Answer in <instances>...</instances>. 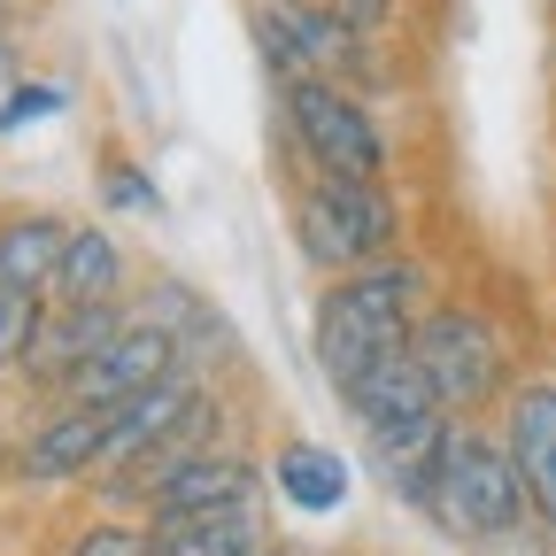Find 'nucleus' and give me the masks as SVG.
Instances as JSON below:
<instances>
[{"label": "nucleus", "instance_id": "obj_1", "mask_svg": "<svg viewBox=\"0 0 556 556\" xmlns=\"http://www.w3.org/2000/svg\"><path fill=\"white\" fill-rule=\"evenodd\" d=\"M426 294H433V270L409 263V255H387L371 270H348V278H332V287L317 294V309H309V356H317V371H325V387L340 402L356 394L387 356L409 348L417 317L433 309Z\"/></svg>", "mask_w": 556, "mask_h": 556}, {"label": "nucleus", "instance_id": "obj_2", "mask_svg": "<svg viewBox=\"0 0 556 556\" xmlns=\"http://www.w3.org/2000/svg\"><path fill=\"white\" fill-rule=\"evenodd\" d=\"M409 503L426 510L448 541H464V548H495V541H510V533L533 526L518 464H510L503 433H486L479 417H456V426H448V441L433 448L426 479L409 486Z\"/></svg>", "mask_w": 556, "mask_h": 556}, {"label": "nucleus", "instance_id": "obj_3", "mask_svg": "<svg viewBox=\"0 0 556 556\" xmlns=\"http://www.w3.org/2000/svg\"><path fill=\"white\" fill-rule=\"evenodd\" d=\"M409 356L417 371L433 379L448 417H479V409H503L510 379V332L486 317L479 302H433L409 332Z\"/></svg>", "mask_w": 556, "mask_h": 556}, {"label": "nucleus", "instance_id": "obj_4", "mask_svg": "<svg viewBox=\"0 0 556 556\" xmlns=\"http://www.w3.org/2000/svg\"><path fill=\"white\" fill-rule=\"evenodd\" d=\"M294 248L348 278V270H371L387 255H402V208L387 186H356V178H309L294 193Z\"/></svg>", "mask_w": 556, "mask_h": 556}, {"label": "nucleus", "instance_id": "obj_5", "mask_svg": "<svg viewBox=\"0 0 556 556\" xmlns=\"http://www.w3.org/2000/svg\"><path fill=\"white\" fill-rule=\"evenodd\" d=\"M287 124H294V139H302V155H309L317 178L387 186V131H379V116L356 101V86L294 78V86H287Z\"/></svg>", "mask_w": 556, "mask_h": 556}, {"label": "nucleus", "instance_id": "obj_6", "mask_svg": "<svg viewBox=\"0 0 556 556\" xmlns=\"http://www.w3.org/2000/svg\"><path fill=\"white\" fill-rule=\"evenodd\" d=\"M255 39H263V62L278 70V86L294 78L348 86L364 70V31L332 0H255Z\"/></svg>", "mask_w": 556, "mask_h": 556}, {"label": "nucleus", "instance_id": "obj_7", "mask_svg": "<svg viewBox=\"0 0 556 556\" xmlns=\"http://www.w3.org/2000/svg\"><path fill=\"white\" fill-rule=\"evenodd\" d=\"M503 448L533 503V526L556 533V371H533L503 394Z\"/></svg>", "mask_w": 556, "mask_h": 556}, {"label": "nucleus", "instance_id": "obj_8", "mask_svg": "<svg viewBox=\"0 0 556 556\" xmlns=\"http://www.w3.org/2000/svg\"><path fill=\"white\" fill-rule=\"evenodd\" d=\"M170 371H186V348L163 332V325H148V317H131L101 356L70 379L62 394L78 402V409H116V402H131V394H148L155 379H170Z\"/></svg>", "mask_w": 556, "mask_h": 556}, {"label": "nucleus", "instance_id": "obj_9", "mask_svg": "<svg viewBox=\"0 0 556 556\" xmlns=\"http://www.w3.org/2000/svg\"><path fill=\"white\" fill-rule=\"evenodd\" d=\"M263 495V464L240 456V448H201L186 456L178 471L155 479V495L139 503L148 518H186V510H232V503H255Z\"/></svg>", "mask_w": 556, "mask_h": 556}, {"label": "nucleus", "instance_id": "obj_10", "mask_svg": "<svg viewBox=\"0 0 556 556\" xmlns=\"http://www.w3.org/2000/svg\"><path fill=\"white\" fill-rule=\"evenodd\" d=\"M124 325H131L124 302H86V309H78V302H54V309L39 317V340H31V356H24V364H31L39 379L70 387V379H78V371L101 356V348L124 332Z\"/></svg>", "mask_w": 556, "mask_h": 556}, {"label": "nucleus", "instance_id": "obj_11", "mask_svg": "<svg viewBox=\"0 0 556 556\" xmlns=\"http://www.w3.org/2000/svg\"><path fill=\"white\" fill-rule=\"evenodd\" d=\"M62 248H70V217H54V208L0 217V294L47 302L54 294V270H62Z\"/></svg>", "mask_w": 556, "mask_h": 556}, {"label": "nucleus", "instance_id": "obj_12", "mask_svg": "<svg viewBox=\"0 0 556 556\" xmlns=\"http://www.w3.org/2000/svg\"><path fill=\"white\" fill-rule=\"evenodd\" d=\"M263 479L278 486V503H287L294 518H332V510L348 503V486H356L348 456L325 448V441H287V448L263 464Z\"/></svg>", "mask_w": 556, "mask_h": 556}, {"label": "nucleus", "instance_id": "obj_13", "mask_svg": "<svg viewBox=\"0 0 556 556\" xmlns=\"http://www.w3.org/2000/svg\"><path fill=\"white\" fill-rule=\"evenodd\" d=\"M155 526V556H263V510L232 503V510H186V518H148Z\"/></svg>", "mask_w": 556, "mask_h": 556}, {"label": "nucleus", "instance_id": "obj_14", "mask_svg": "<svg viewBox=\"0 0 556 556\" xmlns=\"http://www.w3.org/2000/svg\"><path fill=\"white\" fill-rule=\"evenodd\" d=\"M101 448H109V409H54L47 426L31 433L24 448V471L31 479H93L101 471Z\"/></svg>", "mask_w": 556, "mask_h": 556}, {"label": "nucleus", "instance_id": "obj_15", "mask_svg": "<svg viewBox=\"0 0 556 556\" xmlns=\"http://www.w3.org/2000/svg\"><path fill=\"white\" fill-rule=\"evenodd\" d=\"M124 294V240L109 225H70L62 270H54V302H116Z\"/></svg>", "mask_w": 556, "mask_h": 556}, {"label": "nucleus", "instance_id": "obj_16", "mask_svg": "<svg viewBox=\"0 0 556 556\" xmlns=\"http://www.w3.org/2000/svg\"><path fill=\"white\" fill-rule=\"evenodd\" d=\"M139 317H148V325H163L178 348H201V356H225V317L217 309H208L193 287H186V278H155V287H148V309H139Z\"/></svg>", "mask_w": 556, "mask_h": 556}, {"label": "nucleus", "instance_id": "obj_17", "mask_svg": "<svg viewBox=\"0 0 556 556\" xmlns=\"http://www.w3.org/2000/svg\"><path fill=\"white\" fill-rule=\"evenodd\" d=\"M70 556H155V526H139V518H93L78 541H70Z\"/></svg>", "mask_w": 556, "mask_h": 556}, {"label": "nucleus", "instance_id": "obj_18", "mask_svg": "<svg viewBox=\"0 0 556 556\" xmlns=\"http://www.w3.org/2000/svg\"><path fill=\"white\" fill-rule=\"evenodd\" d=\"M70 109V86H54V78H16L9 93H0V131H16V124H31V116H62Z\"/></svg>", "mask_w": 556, "mask_h": 556}, {"label": "nucleus", "instance_id": "obj_19", "mask_svg": "<svg viewBox=\"0 0 556 556\" xmlns=\"http://www.w3.org/2000/svg\"><path fill=\"white\" fill-rule=\"evenodd\" d=\"M39 317H47V302H31V294H0V364H24V356H31Z\"/></svg>", "mask_w": 556, "mask_h": 556}, {"label": "nucleus", "instance_id": "obj_20", "mask_svg": "<svg viewBox=\"0 0 556 556\" xmlns=\"http://www.w3.org/2000/svg\"><path fill=\"white\" fill-rule=\"evenodd\" d=\"M101 201H109V208H155L163 193H155L148 178H139L124 155H109V163H101Z\"/></svg>", "mask_w": 556, "mask_h": 556}, {"label": "nucleus", "instance_id": "obj_21", "mask_svg": "<svg viewBox=\"0 0 556 556\" xmlns=\"http://www.w3.org/2000/svg\"><path fill=\"white\" fill-rule=\"evenodd\" d=\"M16 86V54H9V39H0V93Z\"/></svg>", "mask_w": 556, "mask_h": 556}]
</instances>
